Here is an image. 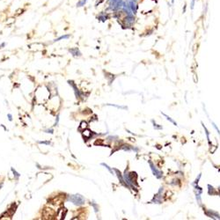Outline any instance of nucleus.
Segmentation results:
<instances>
[{"label": "nucleus", "mask_w": 220, "mask_h": 220, "mask_svg": "<svg viewBox=\"0 0 220 220\" xmlns=\"http://www.w3.org/2000/svg\"><path fill=\"white\" fill-rule=\"evenodd\" d=\"M124 9L128 11H131L133 13H136L138 8V0H126L125 4H123Z\"/></svg>", "instance_id": "obj_1"}, {"label": "nucleus", "mask_w": 220, "mask_h": 220, "mask_svg": "<svg viewBox=\"0 0 220 220\" xmlns=\"http://www.w3.org/2000/svg\"><path fill=\"white\" fill-rule=\"evenodd\" d=\"M69 200H70L71 202H72L74 204H76V205H81V204H84V202H85L84 198H83L80 195L71 196L70 198H69Z\"/></svg>", "instance_id": "obj_2"}, {"label": "nucleus", "mask_w": 220, "mask_h": 220, "mask_svg": "<svg viewBox=\"0 0 220 220\" xmlns=\"http://www.w3.org/2000/svg\"><path fill=\"white\" fill-rule=\"evenodd\" d=\"M122 0H109V6L111 9L117 10L122 6Z\"/></svg>", "instance_id": "obj_3"}, {"label": "nucleus", "mask_w": 220, "mask_h": 220, "mask_svg": "<svg viewBox=\"0 0 220 220\" xmlns=\"http://www.w3.org/2000/svg\"><path fill=\"white\" fill-rule=\"evenodd\" d=\"M70 52H71V53H72V55H74V56L80 55V52H79V50H78V49H77V48H76V49H72V50H70Z\"/></svg>", "instance_id": "obj_4"}, {"label": "nucleus", "mask_w": 220, "mask_h": 220, "mask_svg": "<svg viewBox=\"0 0 220 220\" xmlns=\"http://www.w3.org/2000/svg\"><path fill=\"white\" fill-rule=\"evenodd\" d=\"M70 38V35L69 34H66V35H62V36H60V37H58V38H56L54 41V42H59V41H61V40H64V39H69Z\"/></svg>", "instance_id": "obj_5"}, {"label": "nucleus", "mask_w": 220, "mask_h": 220, "mask_svg": "<svg viewBox=\"0 0 220 220\" xmlns=\"http://www.w3.org/2000/svg\"><path fill=\"white\" fill-rule=\"evenodd\" d=\"M11 172L13 173V175H14V177H15L16 179H19V178L20 177V174H19V173H18V172H17L15 169H13V167H11Z\"/></svg>", "instance_id": "obj_6"}, {"label": "nucleus", "mask_w": 220, "mask_h": 220, "mask_svg": "<svg viewBox=\"0 0 220 220\" xmlns=\"http://www.w3.org/2000/svg\"><path fill=\"white\" fill-rule=\"evenodd\" d=\"M87 128V123L86 122V121H82L81 123H80V126H79V130H86Z\"/></svg>", "instance_id": "obj_7"}, {"label": "nucleus", "mask_w": 220, "mask_h": 220, "mask_svg": "<svg viewBox=\"0 0 220 220\" xmlns=\"http://www.w3.org/2000/svg\"><path fill=\"white\" fill-rule=\"evenodd\" d=\"M91 131L90 130H84V133H83V135H84V137H86V138H90V136H91Z\"/></svg>", "instance_id": "obj_8"}, {"label": "nucleus", "mask_w": 220, "mask_h": 220, "mask_svg": "<svg viewBox=\"0 0 220 220\" xmlns=\"http://www.w3.org/2000/svg\"><path fill=\"white\" fill-rule=\"evenodd\" d=\"M86 1L87 0H81V1H79L78 3L77 4V6H78V7H80V6H83L86 5Z\"/></svg>", "instance_id": "obj_9"}, {"label": "nucleus", "mask_w": 220, "mask_h": 220, "mask_svg": "<svg viewBox=\"0 0 220 220\" xmlns=\"http://www.w3.org/2000/svg\"><path fill=\"white\" fill-rule=\"evenodd\" d=\"M38 143L41 144H45V145H50V141H39Z\"/></svg>", "instance_id": "obj_10"}, {"label": "nucleus", "mask_w": 220, "mask_h": 220, "mask_svg": "<svg viewBox=\"0 0 220 220\" xmlns=\"http://www.w3.org/2000/svg\"><path fill=\"white\" fill-rule=\"evenodd\" d=\"M46 133H50V134H53L54 133V130L53 129H49V130H45Z\"/></svg>", "instance_id": "obj_11"}, {"label": "nucleus", "mask_w": 220, "mask_h": 220, "mask_svg": "<svg viewBox=\"0 0 220 220\" xmlns=\"http://www.w3.org/2000/svg\"><path fill=\"white\" fill-rule=\"evenodd\" d=\"M7 116H8V119H9V121H12V116H11V114H8V115H7Z\"/></svg>", "instance_id": "obj_12"}, {"label": "nucleus", "mask_w": 220, "mask_h": 220, "mask_svg": "<svg viewBox=\"0 0 220 220\" xmlns=\"http://www.w3.org/2000/svg\"><path fill=\"white\" fill-rule=\"evenodd\" d=\"M58 121H59V116H57V117H56V120H55V126H56V125L58 124Z\"/></svg>", "instance_id": "obj_13"}, {"label": "nucleus", "mask_w": 220, "mask_h": 220, "mask_svg": "<svg viewBox=\"0 0 220 220\" xmlns=\"http://www.w3.org/2000/svg\"><path fill=\"white\" fill-rule=\"evenodd\" d=\"M195 2H196V0H192V2H191V8H194V6H195Z\"/></svg>", "instance_id": "obj_14"}, {"label": "nucleus", "mask_w": 220, "mask_h": 220, "mask_svg": "<svg viewBox=\"0 0 220 220\" xmlns=\"http://www.w3.org/2000/svg\"><path fill=\"white\" fill-rule=\"evenodd\" d=\"M6 46V43L5 42H3L2 44H0V49H2V48H4Z\"/></svg>", "instance_id": "obj_15"}, {"label": "nucleus", "mask_w": 220, "mask_h": 220, "mask_svg": "<svg viewBox=\"0 0 220 220\" xmlns=\"http://www.w3.org/2000/svg\"><path fill=\"white\" fill-rule=\"evenodd\" d=\"M172 2H173V3H174V0H172Z\"/></svg>", "instance_id": "obj_16"}]
</instances>
